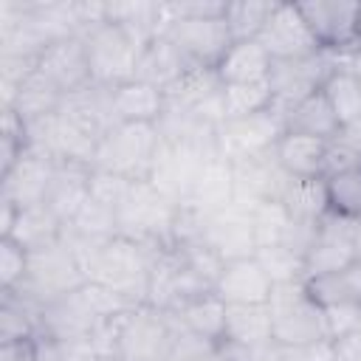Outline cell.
Masks as SVG:
<instances>
[{"label":"cell","instance_id":"obj_1","mask_svg":"<svg viewBox=\"0 0 361 361\" xmlns=\"http://www.w3.org/2000/svg\"><path fill=\"white\" fill-rule=\"evenodd\" d=\"M158 243H141L124 234H116L110 240L85 245V251H76L85 268L87 282H96L133 305H147L149 290V271Z\"/></svg>","mask_w":361,"mask_h":361},{"label":"cell","instance_id":"obj_2","mask_svg":"<svg viewBox=\"0 0 361 361\" xmlns=\"http://www.w3.org/2000/svg\"><path fill=\"white\" fill-rule=\"evenodd\" d=\"M268 310H271L274 344L288 350H302V347L330 341L324 307L307 293L305 282L274 285Z\"/></svg>","mask_w":361,"mask_h":361},{"label":"cell","instance_id":"obj_3","mask_svg":"<svg viewBox=\"0 0 361 361\" xmlns=\"http://www.w3.org/2000/svg\"><path fill=\"white\" fill-rule=\"evenodd\" d=\"M161 149L158 124H113L93 155V169L121 175L127 180H149Z\"/></svg>","mask_w":361,"mask_h":361},{"label":"cell","instance_id":"obj_4","mask_svg":"<svg viewBox=\"0 0 361 361\" xmlns=\"http://www.w3.org/2000/svg\"><path fill=\"white\" fill-rule=\"evenodd\" d=\"M172 319L152 305H135L121 313L116 350L118 361H166L172 347Z\"/></svg>","mask_w":361,"mask_h":361},{"label":"cell","instance_id":"obj_5","mask_svg":"<svg viewBox=\"0 0 361 361\" xmlns=\"http://www.w3.org/2000/svg\"><path fill=\"white\" fill-rule=\"evenodd\" d=\"M82 39H85L87 62H90V76L96 85L116 87L121 82L135 79L138 54L144 45H138L121 25L102 20L93 28H87Z\"/></svg>","mask_w":361,"mask_h":361},{"label":"cell","instance_id":"obj_6","mask_svg":"<svg viewBox=\"0 0 361 361\" xmlns=\"http://www.w3.org/2000/svg\"><path fill=\"white\" fill-rule=\"evenodd\" d=\"M85 282H87V276H85L82 259L62 234L59 243L42 248V251H31L28 276H25V285L20 288V293L34 299L37 305H48Z\"/></svg>","mask_w":361,"mask_h":361},{"label":"cell","instance_id":"obj_7","mask_svg":"<svg viewBox=\"0 0 361 361\" xmlns=\"http://www.w3.org/2000/svg\"><path fill=\"white\" fill-rule=\"evenodd\" d=\"M324 54H350L361 48L358 37V3L355 0H310L296 3Z\"/></svg>","mask_w":361,"mask_h":361},{"label":"cell","instance_id":"obj_8","mask_svg":"<svg viewBox=\"0 0 361 361\" xmlns=\"http://www.w3.org/2000/svg\"><path fill=\"white\" fill-rule=\"evenodd\" d=\"M333 68H336V56L324 51L313 56H299V59H274L271 76H268V85L274 93V110L285 116L305 96L322 90Z\"/></svg>","mask_w":361,"mask_h":361},{"label":"cell","instance_id":"obj_9","mask_svg":"<svg viewBox=\"0 0 361 361\" xmlns=\"http://www.w3.org/2000/svg\"><path fill=\"white\" fill-rule=\"evenodd\" d=\"M285 133V116L274 107L248 118L223 121L217 127V152L226 161H245V158H262L274 152L279 135Z\"/></svg>","mask_w":361,"mask_h":361},{"label":"cell","instance_id":"obj_10","mask_svg":"<svg viewBox=\"0 0 361 361\" xmlns=\"http://www.w3.org/2000/svg\"><path fill=\"white\" fill-rule=\"evenodd\" d=\"M164 37H169L178 51L195 68H217L228 45L234 42L223 17H186V20H166Z\"/></svg>","mask_w":361,"mask_h":361},{"label":"cell","instance_id":"obj_11","mask_svg":"<svg viewBox=\"0 0 361 361\" xmlns=\"http://www.w3.org/2000/svg\"><path fill=\"white\" fill-rule=\"evenodd\" d=\"M353 226H355V220L338 217L333 212H327L319 220L316 234L310 240V248L305 254V279L324 276V274H338V271L355 265Z\"/></svg>","mask_w":361,"mask_h":361},{"label":"cell","instance_id":"obj_12","mask_svg":"<svg viewBox=\"0 0 361 361\" xmlns=\"http://www.w3.org/2000/svg\"><path fill=\"white\" fill-rule=\"evenodd\" d=\"M257 39L271 54V59H299L322 51L296 3H276L271 20L262 25Z\"/></svg>","mask_w":361,"mask_h":361},{"label":"cell","instance_id":"obj_13","mask_svg":"<svg viewBox=\"0 0 361 361\" xmlns=\"http://www.w3.org/2000/svg\"><path fill=\"white\" fill-rule=\"evenodd\" d=\"M37 73L45 76L62 96H71L87 85H93L90 62L85 51L82 34L54 39L37 59Z\"/></svg>","mask_w":361,"mask_h":361},{"label":"cell","instance_id":"obj_14","mask_svg":"<svg viewBox=\"0 0 361 361\" xmlns=\"http://www.w3.org/2000/svg\"><path fill=\"white\" fill-rule=\"evenodd\" d=\"M214 293L226 305H268L274 293V279L262 268V262L248 254L228 259L214 282Z\"/></svg>","mask_w":361,"mask_h":361},{"label":"cell","instance_id":"obj_15","mask_svg":"<svg viewBox=\"0 0 361 361\" xmlns=\"http://www.w3.org/2000/svg\"><path fill=\"white\" fill-rule=\"evenodd\" d=\"M54 169H56V161L51 155L28 147L23 152V158L14 164V169L6 172V175H0V183H3L0 197L3 200H11L17 209L42 203L45 200V192L51 186Z\"/></svg>","mask_w":361,"mask_h":361},{"label":"cell","instance_id":"obj_16","mask_svg":"<svg viewBox=\"0 0 361 361\" xmlns=\"http://www.w3.org/2000/svg\"><path fill=\"white\" fill-rule=\"evenodd\" d=\"M90 178H93V166L73 164V161H56V169H54V178H51V186L42 203L68 226L90 195Z\"/></svg>","mask_w":361,"mask_h":361},{"label":"cell","instance_id":"obj_17","mask_svg":"<svg viewBox=\"0 0 361 361\" xmlns=\"http://www.w3.org/2000/svg\"><path fill=\"white\" fill-rule=\"evenodd\" d=\"M192 68H195V65L178 51V45H175L169 37L158 34V37H152V39L141 48L138 65H135V79L149 82V85H155V87H161V90L166 93V90L175 87Z\"/></svg>","mask_w":361,"mask_h":361},{"label":"cell","instance_id":"obj_18","mask_svg":"<svg viewBox=\"0 0 361 361\" xmlns=\"http://www.w3.org/2000/svg\"><path fill=\"white\" fill-rule=\"evenodd\" d=\"M271 155L293 180L324 178V155H327V141L324 138L285 130Z\"/></svg>","mask_w":361,"mask_h":361},{"label":"cell","instance_id":"obj_19","mask_svg":"<svg viewBox=\"0 0 361 361\" xmlns=\"http://www.w3.org/2000/svg\"><path fill=\"white\" fill-rule=\"evenodd\" d=\"M116 121L124 124H158L166 113V93L149 82L130 79L110 87Z\"/></svg>","mask_w":361,"mask_h":361},{"label":"cell","instance_id":"obj_20","mask_svg":"<svg viewBox=\"0 0 361 361\" xmlns=\"http://www.w3.org/2000/svg\"><path fill=\"white\" fill-rule=\"evenodd\" d=\"M271 65L274 59L259 39H240L228 45V51L223 54L214 71L223 85H254V82H268Z\"/></svg>","mask_w":361,"mask_h":361},{"label":"cell","instance_id":"obj_21","mask_svg":"<svg viewBox=\"0 0 361 361\" xmlns=\"http://www.w3.org/2000/svg\"><path fill=\"white\" fill-rule=\"evenodd\" d=\"M226 310H228V305L214 290H209V293H200V296H195V299H189V302H183L166 313L183 330L197 333V336L220 344L226 338Z\"/></svg>","mask_w":361,"mask_h":361},{"label":"cell","instance_id":"obj_22","mask_svg":"<svg viewBox=\"0 0 361 361\" xmlns=\"http://www.w3.org/2000/svg\"><path fill=\"white\" fill-rule=\"evenodd\" d=\"M62 234H65V223L45 203H34V206L17 209L14 226L3 237H14L28 251H42V248L59 243Z\"/></svg>","mask_w":361,"mask_h":361},{"label":"cell","instance_id":"obj_23","mask_svg":"<svg viewBox=\"0 0 361 361\" xmlns=\"http://www.w3.org/2000/svg\"><path fill=\"white\" fill-rule=\"evenodd\" d=\"M240 347H265L274 344L271 310L268 305H228L226 310V338Z\"/></svg>","mask_w":361,"mask_h":361},{"label":"cell","instance_id":"obj_24","mask_svg":"<svg viewBox=\"0 0 361 361\" xmlns=\"http://www.w3.org/2000/svg\"><path fill=\"white\" fill-rule=\"evenodd\" d=\"M285 130L288 133H305V135H316V138H336L341 124L327 102V96L322 90L305 96L299 104H293L288 113H285Z\"/></svg>","mask_w":361,"mask_h":361},{"label":"cell","instance_id":"obj_25","mask_svg":"<svg viewBox=\"0 0 361 361\" xmlns=\"http://www.w3.org/2000/svg\"><path fill=\"white\" fill-rule=\"evenodd\" d=\"M322 93L327 96V102H330L341 127H350V124L361 121V82L355 79V73L350 68H344L338 62V56H336V68L330 71V76L322 85Z\"/></svg>","mask_w":361,"mask_h":361},{"label":"cell","instance_id":"obj_26","mask_svg":"<svg viewBox=\"0 0 361 361\" xmlns=\"http://www.w3.org/2000/svg\"><path fill=\"white\" fill-rule=\"evenodd\" d=\"M220 104H223V121H237V118H248V116L271 110L274 107V93H271L268 82L223 85Z\"/></svg>","mask_w":361,"mask_h":361},{"label":"cell","instance_id":"obj_27","mask_svg":"<svg viewBox=\"0 0 361 361\" xmlns=\"http://www.w3.org/2000/svg\"><path fill=\"white\" fill-rule=\"evenodd\" d=\"M248 214H251V228H254V245L265 248V245H279L288 240L290 231V212L282 200H257L248 203Z\"/></svg>","mask_w":361,"mask_h":361},{"label":"cell","instance_id":"obj_28","mask_svg":"<svg viewBox=\"0 0 361 361\" xmlns=\"http://www.w3.org/2000/svg\"><path fill=\"white\" fill-rule=\"evenodd\" d=\"M276 3L271 0H237V3H228L226 6V25H228V34L234 42L240 39H257L262 25L271 20Z\"/></svg>","mask_w":361,"mask_h":361},{"label":"cell","instance_id":"obj_29","mask_svg":"<svg viewBox=\"0 0 361 361\" xmlns=\"http://www.w3.org/2000/svg\"><path fill=\"white\" fill-rule=\"evenodd\" d=\"M327 209L347 220H361V166L324 178Z\"/></svg>","mask_w":361,"mask_h":361},{"label":"cell","instance_id":"obj_30","mask_svg":"<svg viewBox=\"0 0 361 361\" xmlns=\"http://www.w3.org/2000/svg\"><path fill=\"white\" fill-rule=\"evenodd\" d=\"M254 257L262 262V268L268 271V276L274 279V285L305 282V257L299 251H293L290 245H285V243L265 245V248H257Z\"/></svg>","mask_w":361,"mask_h":361},{"label":"cell","instance_id":"obj_31","mask_svg":"<svg viewBox=\"0 0 361 361\" xmlns=\"http://www.w3.org/2000/svg\"><path fill=\"white\" fill-rule=\"evenodd\" d=\"M31 251L14 237H0V293H14L25 285Z\"/></svg>","mask_w":361,"mask_h":361},{"label":"cell","instance_id":"obj_32","mask_svg":"<svg viewBox=\"0 0 361 361\" xmlns=\"http://www.w3.org/2000/svg\"><path fill=\"white\" fill-rule=\"evenodd\" d=\"M223 0H180V3H164V23L166 20H186V17H223L226 14Z\"/></svg>","mask_w":361,"mask_h":361},{"label":"cell","instance_id":"obj_33","mask_svg":"<svg viewBox=\"0 0 361 361\" xmlns=\"http://www.w3.org/2000/svg\"><path fill=\"white\" fill-rule=\"evenodd\" d=\"M355 166H361V149L350 147L341 138H330L327 141V155H324V178L355 169Z\"/></svg>","mask_w":361,"mask_h":361},{"label":"cell","instance_id":"obj_34","mask_svg":"<svg viewBox=\"0 0 361 361\" xmlns=\"http://www.w3.org/2000/svg\"><path fill=\"white\" fill-rule=\"evenodd\" d=\"M85 355L87 353L79 344H68L48 336L37 338V361H85Z\"/></svg>","mask_w":361,"mask_h":361},{"label":"cell","instance_id":"obj_35","mask_svg":"<svg viewBox=\"0 0 361 361\" xmlns=\"http://www.w3.org/2000/svg\"><path fill=\"white\" fill-rule=\"evenodd\" d=\"M0 361H37V338L0 344Z\"/></svg>","mask_w":361,"mask_h":361},{"label":"cell","instance_id":"obj_36","mask_svg":"<svg viewBox=\"0 0 361 361\" xmlns=\"http://www.w3.org/2000/svg\"><path fill=\"white\" fill-rule=\"evenodd\" d=\"M353 245H355V262L361 265V220H355L353 226Z\"/></svg>","mask_w":361,"mask_h":361},{"label":"cell","instance_id":"obj_37","mask_svg":"<svg viewBox=\"0 0 361 361\" xmlns=\"http://www.w3.org/2000/svg\"><path fill=\"white\" fill-rule=\"evenodd\" d=\"M85 361H118L116 355H107V353H87Z\"/></svg>","mask_w":361,"mask_h":361},{"label":"cell","instance_id":"obj_38","mask_svg":"<svg viewBox=\"0 0 361 361\" xmlns=\"http://www.w3.org/2000/svg\"><path fill=\"white\" fill-rule=\"evenodd\" d=\"M212 361H231V358H228V355H223V353H220V350H217V355H214V358H212Z\"/></svg>","mask_w":361,"mask_h":361},{"label":"cell","instance_id":"obj_39","mask_svg":"<svg viewBox=\"0 0 361 361\" xmlns=\"http://www.w3.org/2000/svg\"><path fill=\"white\" fill-rule=\"evenodd\" d=\"M358 37H361V3H358Z\"/></svg>","mask_w":361,"mask_h":361}]
</instances>
